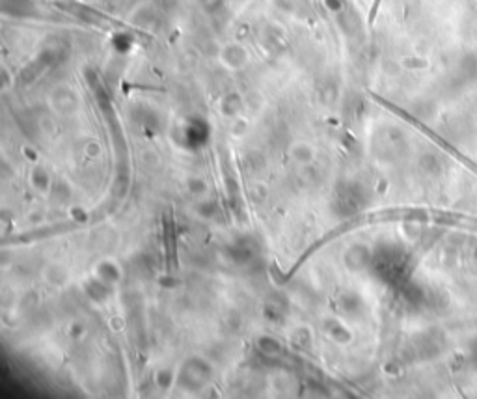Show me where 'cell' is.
I'll return each instance as SVG.
<instances>
[{
  "label": "cell",
  "mask_w": 477,
  "mask_h": 399,
  "mask_svg": "<svg viewBox=\"0 0 477 399\" xmlns=\"http://www.w3.org/2000/svg\"><path fill=\"white\" fill-rule=\"evenodd\" d=\"M196 183H199V179H196ZM203 188H205V185H194V181H190V190L199 192V190H203Z\"/></svg>",
  "instance_id": "277c9868"
},
{
  "label": "cell",
  "mask_w": 477,
  "mask_h": 399,
  "mask_svg": "<svg viewBox=\"0 0 477 399\" xmlns=\"http://www.w3.org/2000/svg\"><path fill=\"white\" fill-rule=\"evenodd\" d=\"M291 155L295 161L298 163H310L313 159V150L308 146V144H298L291 150Z\"/></svg>",
  "instance_id": "6da1fadb"
},
{
  "label": "cell",
  "mask_w": 477,
  "mask_h": 399,
  "mask_svg": "<svg viewBox=\"0 0 477 399\" xmlns=\"http://www.w3.org/2000/svg\"><path fill=\"white\" fill-rule=\"evenodd\" d=\"M32 181H34V185L39 190H45L49 187V177H47V174L43 170H35L34 174H32Z\"/></svg>",
  "instance_id": "7a4b0ae2"
},
{
  "label": "cell",
  "mask_w": 477,
  "mask_h": 399,
  "mask_svg": "<svg viewBox=\"0 0 477 399\" xmlns=\"http://www.w3.org/2000/svg\"><path fill=\"white\" fill-rule=\"evenodd\" d=\"M261 349L265 352H280L278 343L274 340H268V338H263V340H261Z\"/></svg>",
  "instance_id": "3957f363"
}]
</instances>
